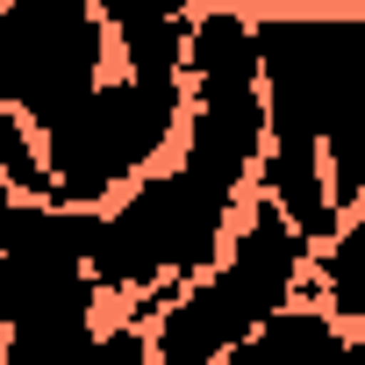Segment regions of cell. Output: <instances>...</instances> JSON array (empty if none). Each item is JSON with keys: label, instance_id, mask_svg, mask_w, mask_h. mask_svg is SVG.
<instances>
[{"label": "cell", "instance_id": "obj_1", "mask_svg": "<svg viewBox=\"0 0 365 365\" xmlns=\"http://www.w3.org/2000/svg\"><path fill=\"white\" fill-rule=\"evenodd\" d=\"M265 143L322 150L336 215L365 201V15H265L258 22Z\"/></svg>", "mask_w": 365, "mask_h": 365}, {"label": "cell", "instance_id": "obj_2", "mask_svg": "<svg viewBox=\"0 0 365 365\" xmlns=\"http://www.w3.org/2000/svg\"><path fill=\"white\" fill-rule=\"evenodd\" d=\"M237 201L244 194H222L208 179H194L187 165L172 172H143L136 187L101 208L93 222V251H86V272L101 294H179L222 265L230 237H237Z\"/></svg>", "mask_w": 365, "mask_h": 365}, {"label": "cell", "instance_id": "obj_3", "mask_svg": "<svg viewBox=\"0 0 365 365\" xmlns=\"http://www.w3.org/2000/svg\"><path fill=\"white\" fill-rule=\"evenodd\" d=\"M301 265H308V237L272 201H258L251 222L230 237L222 265L165 301V315L150 329V351L172 358V365H215V358H230L237 344H251L294 301Z\"/></svg>", "mask_w": 365, "mask_h": 365}, {"label": "cell", "instance_id": "obj_4", "mask_svg": "<svg viewBox=\"0 0 365 365\" xmlns=\"http://www.w3.org/2000/svg\"><path fill=\"white\" fill-rule=\"evenodd\" d=\"M187 122V86H150V79H101L79 108H65L43 129V172L51 201L101 208L115 187L150 172V158Z\"/></svg>", "mask_w": 365, "mask_h": 365}, {"label": "cell", "instance_id": "obj_5", "mask_svg": "<svg viewBox=\"0 0 365 365\" xmlns=\"http://www.w3.org/2000/svg\"><path fill=\"white\" fill-rule=\"evenodd\" d=\"M115 29L93 0H0V101L29 129H51L101 86Z\"/></svg>", "mask_w": 365, "mask_h": 365}, {"label": "cell", "instance_id": "obj_6", "mask_svg": "<svg viewBox=\"0 0 365 365\" xmlns=\"http://www.w3.org/2000/svg\"><path fill=\"white\" fill-rule=\"evenodd\" d=\"M101 287L86 265H51V258H0V322L8 329H65L93 322Z\"/></svg>", "mask_w": 365, "mask_h": 365}, {"label": "cell", "instance_id": "obj_7", "mask_svg": "<svg viewBox=\"0 0 365 365\" xmlns=\"http://www.w3.org/2000/svg\"><path fill=\"white\" fill-rule=\"evenodd\" d=\"M187 93L194 101H251L258 93V29L237 8H201L187 22Z\"/></svg>", "mask_w": 365, "mask_h": 365}, {"label": "cell", "instance_id": "obj_8", "mask_svg": "<svg viewBox=\"0 0 365 365\" xmlns=\"http://www.w3.org/2000/svg\"><path fill=\"white\" fill-rule=\"evenodd\" d=\"M344 322L329 308H279L251 344H237L222 365H336L344 358Z\"/></svg>", "mask_w": 365, "mask_h": 365}, {"label": "cell", "instance_id": "obj_9", "mask_svg": "<svg viewBox=\"0 0 365 365\" xmlns=\"http://www.w3.org/2000/svg\"><path fill=\"white\" fill-rule=\"evenodd\" d=\"M322 294H329V315L344 329L365 336V215L358 222H336V237L322 244Z\"/></svg>", "mask_w": 365, "mask_h": 365}, {"label": "cell", "instance_id": "obj_10", "mask_svg": "<svg viewBox=\"0 0 365 365\" xmlns=\"http://www.w3.org/2000/svg\"><path fill=\"white\" fill-rule=\"evenodd\" d=\"M0 365H101V322H65V329H8Z\"/></svg>", "mask_w": 365, "mask_h": 365}, {"label": "cell", "instance_id": "obj_11", "mask_svg": "<svg viewBox=\"0 0 365 365\" xmlns=\"http://www.w3.org/2000/svg\"><path fill=\"white\" fill-rule=\"evenodd\" d=\"M0 179L29 201H51V172H43V150H36V129L0 101Z\"/></svg>", "mask_w": 365, "mask_h": 365}, {"label": "cell", "instance_id": "obj_12", "mask_svg": "<svg viewBox=\"0 0 365 365\" xmlns=\"http://www.w3.org/2000/svg\"><path fill=\"white\" fill-rule=\"evenodd\" d=\"M93 15L122 36V29H158V22H194L201 0H93Z\"/></svg>", "mask_w": 365, "mask_h": 365}, {"label": "cell", "instance_id": "obj_13", "mask_svg": "<svg viewBox=\"0 0 365 365\" xmlns=\"http://www.w3.org/2000/svg\"><path fill=\"white\" fill-rule=\"evenodd\" d=\"M244 8H265V15H294L301 0H237V15H244Z\"/></svg>", "mask_w": 365, "mask_h": 365}, {"label": "cell", "instance_id": "obj_14", "mask_svg": "<svg viewBox=\"0 0 365 365\" xmlns=\"http://www.w3.org/2000/svg\"><path fill=\"white\" fill-rule=\"evenodd\" d=\"M336 365H365V336H351V344H344V358H336Z\"/></svg>", "mask_w": 365, "mask_h": 365}, {"label": "cell", "instance_id": "obj_15", "mask_svg": "<svg viewBox=\"0 0 365 365\" xmlns=\"http://www.w3.org/2000/svg\"><path fill=\"white\" fill-rule=\"evenodd\" d=\"M0 351H8V322H0Z\"/></svg>", "mask_w": 365, "mask_h": 365}]
</instances>
